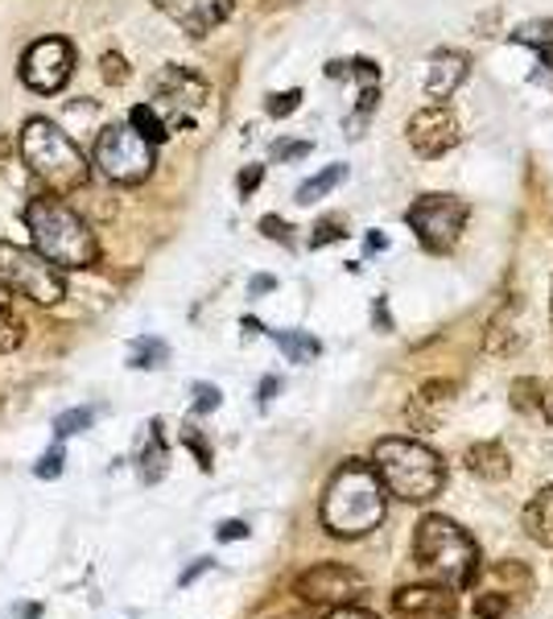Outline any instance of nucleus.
<instances>
[{"instance_id": "obj_44", "label": "nucleus", "mask_w": 553, "mask_h": 619, "mask_svg": "<svg viewBox=\"0 0 553 619\" xmlns=\"http://www.w3.org/2000/svg\"><path fill=\"white\" fill-rule=\"evenodd\" d=\"M269 290H276L273 277H252V285H248V293H252V297H260V293H269Z\"/></svg>"}, {"instance_id": "obj_45", "label": "nucleus", "mask_w": 553, "mask_h": 619, "mask_svg": "<svg viewBox=\"0 0 553 619\" xmlns=\"http://www.w3.org/2000/svg\"><path fill=\"white\" fill-rule=\"evenodd\" d=\"M273 393H281V380L276 376L260 380V405H264V401H273Z\"/></svg>"}, {"instance_id": "obj_10", "label": "nucleus", "mask_w": 553, "mask_h": 619, "mask_svg": "<svg viewBox=\"0 0 553 619\" xmlns=\"http://www.w3.org/2000/svg\"><path fill=\"white\" fill-rule=\"evenodd\" d=\"M70 75H75V46L67 37H42L21 54V83L37 95L63 91Z\"/></svg>"}, {"instance_id": "obj_15", "label": "nucleus", "mask_w": 553, "mask_h": 619, "mask_svg": "<svg viewBox=\"0 0 553 619\" xmlns=\"http://www.w3.org/2000/svg\"><path fill=\"white\" fill-rule=\"evenodd\" d=\"M471 75V58L463 50H438L430 58V70H426V95L430 100H450L459 87L467 83Z\"/></svg>"}, {"instance_id": "obj_49", "label": "nucleus", "mask_w": 553, "mask_h": 619, "mask_svg": "<svg viewBox=\"0 0 553 619\" xmlns=\"http://www.w3.org/2000/svg\"><path fill=\"white\" fill-rule=\"evenodd\" d=\"M381 248H388V240H384V236H376V232H372V236H368V252H381Z\"/></svg>"}, {"instance_id": "obj_36", "label": "nucleus", "mask_w": 553, "mask_h": 619, "mask_svg": "<svg viewBox=\"0 0 553 619\" xmlns=\"http://www.w3.org/2000/svg\"><path fill=\"white\" fill-rule=\"evenodd\" d=\"M182 442H187V447L194 450L199 466H203V471H211V447H207V438L194 430V426H182Z\"/></svg>"}, {"instance_id": "obj_6", "label": "nucleus", "mask_w": 553, "mask_h": 619, "mask_svg": "<svg viewBox=\"0 0 553 619\" xmlns=\"http://www.w3.org/2000/svg\"><path fill=\"white\" fill-rule=\"evenodd\" d=\"M0 285L37 306H54L67 297L63 269H54L37 248H21L9 240H0Z\"/></svg>"}, {"instance_id": "obj_41", "label": "nucleus", "mask_w": 553, "mask_h": 619, "mask_svg": "<svg viewBox=\"0 0 553 619\" xmlns=\"http://www.w3.org/2000/svg\"><path fill=\"white\" fill-rule=\"evenodd\" d=\"M260 178H264V166H248V170L240 173V194H244V199H248V194L260 187Z\"/></svg>"}, {"instance_id": "obj_19", "label": "nucleus", "mask_w": 553, "mask_h": 619, "mask_svg": "<svg viewBox=\"0 0 553 619\" xmlns=\"http://www.w3.org/2000/svg\"><path fill=\"white\" fill-rule=\"evenodd\" d=\"M166 466H170V450H166V438H161V421H149V438H145V447L137 454L140 483H161Z\"/></svg>"}, {"instance_id": "obj_47", "label": "nucleus", "mask_w": 553, "mask_h": 619, "mask_svg": "<svg viewBox=\"0 0 553 619\" xmlns=\"http://www.w3.org/2000/svg\"><path fill=\"white\" fill-rule=\"evenodd\" d=\"M537 409L545 413V421H550V426H553V384H550V389H545V393H541V405H537Z\"/></svg>"}, {"instance_id": "obj_12", "label": "nucleus", "mask_w": 553, "mask_h": 619, "mask_svg": "<svg viewBox=\"0 0 553 619\" xmlns=\"http://www.w3.org/2000/svg\"><path fill=\"white\" fill-rule=\"evenodd\" d=\"M405 137H409L417 157H442L463 140V133H459V121H454V112H450L447 103H430L417 116H409Z\"/></svg>"}, {"instance_id": "obj_30", "label": "nucleus", "mask_w": 553, "mask_h": 619, "mask_svg": "<svg viewBox=\"0 0 553 619\" xmlns=\"http://www.w3.org/2000/svg\"><path fill=\"white\" fill-rule=\"evenodd\" d=\"M512 611V599L504 590H492V595H475V616L479 619H508Z\"/></svg>"}, {"instance_id": "obj_39", "label": "nucleus", "mask_w": 553, "mask_h": 619, "mask_svg": "<svg viewBox=\"0 0 553 619\" xmlns=\"http://www.w3.org/2000/svg\"><path fill=\"white\" fill-rule=\"evenodd\" d=\"M311 154V140H281L273 149L276 161H297V157H306Z\"/></svg>"}, {"instance_id": "obj_23", "label": "nucleus", "mask_w": 553, "mask_h": 619, "mask_svg": "<svg viewBox=\"0 0 553 619\" xmlns=\"http://www.w3.org/2000/svg\"><path fill=\"white\" fill-rule=\"evenodd\" d=\"M327 75L330 79H360V87L381 83V67L372 58H335V63H327Z\"/></svg>"}, {"instance_id": "obj_27", "label": "nucleus", "mask_w": 553, "mask_h": 619, "mask_svg": "<svg viewBox=\"0 0 553 619\" xmlns=\"http://www.w3.org/2000/svg\"><path fill=\"white\" fill-rule=\"evenodd\" d=\"M376 103H381V83L360 87V108H356V112H351V121H347V137H363V124L372 121Z\"/></svg>"}, {"instance_id": "obj_43", "label": "nucleus", "mask_w": 553, "mask_h": 619, "mask_svg": "<svg viewBox=\"0 0 553 619\" xmlns=\"http://www.w3.org/2000/svg\"><path fill=\"white\" fill-rule=\"evenodd\" d=\"M207 570H211V558H199V562H194V566L187 570L182 578H178V586H191L194 578H199V574H207Z\"/></svg>"}, {"instance_id": "obj_24", "label": "nucleus", "mask_w": 553, "mask_h": 619, "mask_svg": "<svg viewBox=\"0 0 553 619\" xmlns=\"http://www.w3.org/2000/svg\"><path fill=\"white\" fill-rule=\"evenodd\" d=\"M339 182H347V166H327L323 173H314L311 182H302V187H297V203H306V206L318 203V199L330 194Z\"/></svg>"}, {"instance_id": "obj_22", "label": "nucleus", "mask_w": 553, "mask_h": 619, "mask_svg": "<svg viewBox=\"0 0 553 619\" xmlns=\"http://www.w3.org/2000/svg\"><path fill=\"white\" fill-rule=\"evenodd\" d=\"M269 335H273V344L285 351L290 363H311V360H318V351H323V344H318L314 335H306V330H269Z\"/></svg>"}, {"instance_id": "obj_48", "label": "nucleus", "mask_w": 553, "mask_h": 619, "mask_svg": "<svg viewBox=\"0 0 553 619\" xmlns=\"http://www.w3.org/2000/svg\"><path fill=\"white\" fill-rule=\"evenodd\" d=\"M42 616V603H18V619H37Z\"/></svg>"}, {"instance_id": "obj_25", "label": "nucleus", "mask_w": 553, "mask_h": 619, "mask_svg": "<svg viewBox=\"0 0 553 619\" xmlns=\"http://www.w3.org/2000/svg\"><path fill=\"white\" fill-rule=\"evenodd\" d=\"M128 124H133V133H140L149 145H161V140L170 137V128H166V121L154 112V103H137V108L128 112Z\"/></svg>"}, {"instance_id": "obj_3", "label": "nucleus", "mask_w": 553, "mask_h": 619, "mask_svg": "<svg viewBox=\"0 0 553 619\" xmlns=\"http://www.w3.org/2000/svg\"><path fill=\"white\" fill-rule=\"evenodd\" d=\"M372 471L384 483V492H393L405 504H430L447 483L442 454L417 438H381L372 450Z\"/></svg>"}, {"instance_id": "obj_21", "label": "nucleus", "mask_w": 553, "mask_h": 619, "mask_svg": "<svg viewBox=\"0 0 553 619\" xmlns=\"http://www.w3.org/2000/svg\"><path fill=\"white\" fill-rule=\"evenodd\" d=\"M512 42L517 46H529V50H537V58H541V67H545V79H550L553 87V21H524V25H517L512 30Z\"/></svg>"}, {"instance_id": "obj_5", "label": "nucleus", "mask_w": 553, "mask_h": 619, "mask_svg": "<svg viewBox=\"0 0 553 619\" xmlns=\"http://www.w3.org/2000/svg\"><path fill=\"white\" fill-rule=\"evenodd\" d=\"M21 157H25V166H30V173H34L37 182L46 190H54V194L87 187V178H91L87 157L46 116H34V121L21 124Z\"/></svg>"}, {"instance_id": "obj_17", "label": "nucleus", "mask_w": 553, "mask_h": 619, "mask_svg": "<svg viewBox=\"0 0 553 619\" xmlns=\"http://www.w3.org/2000/svg\"><path fill=\"white\" fill-rule=\"evenodd\" d=\"M520 525H524V533L533 537L541 550H553V487H541V492L529 499Z\"/></svg>"}, {"instance_id": "obj_20", "label": "nucleus", "mask_w": 553, "mask_h": 619, "mask_svg": "<svg viewBox=\"0 0 553 619\" xmlns=\"http://www.w3.org/2000/svg\"><path fill=\"white\" fill-rule=\"evenodd\" d=\"M450 396H454V384H450V380H430V384L414 396V405H409L405 413H409V421H414V426L430 430L433 421H438V409L447 405Z\"/></svg>"}, {"instance_id": "obj_28", "label": "nucleus", "mask_w": 553, "mask_h": 619, "mask_svg": "<svg viewBox=\"0 0 553 619\" xmlns=\"http://www.w3.org/2000/svg\"><path fill=\"white\" fill-rule=\"evenodd\" d=\"M91 421H95V409H91V405H83V409H67L54 417V434H58V438H70V434H83Z\"/></svg>"}, {"instance_id": "obj_40", "label": "nucleus", "mask_w": 553, "mask_h": 619, "mask_svg": "<svg viewBox=\"0 0 553 619\" xmlns=\"http://www.w3.org/2000/svg\"><path fill=\"white\" fill-rule=\"evenodd\" d=\"M215 537H219V541H244V537H248V525H244V520H224Z\"/></svg>"}, {"instance_id": "obj_33", "label": "nucleus", "mask_w": 553, "mask_h": 619, "mask_svg": "<svg viewBox=\"0 0 553 619\" xmlns=\"http://www.w3.org/2000/svg\"><path fill=\"white\" fill-rule=\"evenodd\" d=\"M21 339H25V327H21L9 310L0 306V351H18Z\"/></svg>"}, {"instance_id": "obj_11", "label": "nucleus", "mask_w": 553, "mask_h": 619, "mask_svg": "<svg viewBox=\"0 0 553 619\" xmlns=\"http://www.w3.org/2000/svg\"><path fill=\"white\" fill-rule=\"evenodd\" d=\"M297 599L314 603V607H343V603L360 599L363 595V578L351 566H339V562H323V566H311L302 578L294 583Z\"/></svg>"}, {"instance_id": "obj_1", "label": "nucleus", "mask_w": 553, "mask_h": 619, "mask_svg": "<svg viewBox=\"0 0 553 619\" xmlns=\"http://www.w3.org/2000/svg\"><path fill=\"white\" fill-rule=\"evenodd\" d=\"M384 520V483L376 480L372 463L347 459L335 475H330L327 492H323V529L330 537H356L372 533Z\"/></svg>"}, {"instance_id": "obj_18", "label": "nucleus", "mask_w": 553, "mask_h": 619, "mask_svg": "<svg viewBox=\"0 0 553 619\" xmlns=\"http://www.w3.org/2000/svg\"><path fill=\"white\" fill-rule=\"evenodd\" d=\"M467 471L487 483H500V480H508L512 459H508V450H504L500 442H475V447L467 450Z\"/></svg>"}, {"instance_id": "obj_50", "label": "nucleus", "mask_w": 553, "mask_h": 619, "mask_svg": "<svg viewBox=\"0 0 553 619\" xmlns=\"http://www.w3.org/2000/svg\"><path fill=\"white\" fill-rule=\"evenodd\" d=\"M260 330H264V327H260L257 318H244V335H248V339H252V335H260Z\"/></svg>"}, {"instance_id": "obj_29", "label": "nucleus", "mask_w": 553, "mask_h": 619, "mask_svg": "<svg viewBox=\"0 0 553 619\" xmlns=\"http://www.w3.org/2000/svg\"><path fill=\"white\" fill-rule=\"evenodd\" d=\"M343 236H347V220H343V215H327V220H318V224H314L311 248H327V244L343 240Z\"/></svg>"}, {"instance_id": "obj_51", "label": "nucleus", "mask_w": 553, "mask_h": 619, "mask_svg": "<svg viewBox=\"0 0 553 619\" xmlns=\"http://www.w3.org/2000/svg\"><path fill=\"white\" fill-rule=\"evenodd\" d=\"M4 154H9V140H4V133H0V166H4Z\"/></svg>"}, {"instance_id": "obj_38", "label": "nucleus", "mask_w": 553, "mask_h": 619, "mask_svg": "<svg viewBox=\"0 0 553 619\" xmlns=\"http://www.w3.org/2000/svg\"><path fill=\"white\" fill-rule=\"evenodd\" d=\"M260 232H264L269 240L285 244V248L294 244V236H290V224H285V220H276V215H264V220H260Z\"/></svg>"}, {"instance_id": "obj_13", "label": "nucleus", "mask_w": 553, "mask_h": 619, "mask_svg": "<svg viewBox=\"0 0 553 619\" xmlns=\"http://www.w3.org/2000/svg\"><path fill=\"white\" fill-rule=\"evenodd\" d=\"M157 9L191 37H207L215 25H224L232 18V4L236 0H154Z\"/></svg>"}, {"instance_id": "obj_14", "label": "nucleus", "mask_w": 553, "mask_h": 619, "mask_svg": "<svg viewBox=\"0 0 553 619\" xmlns=\"http://www.w3.org/2000/svg\"><path fill=\"white\" fill-rule=\"evenodd\" d=\"M393 607H397L400 619H454L459 616V599H454V590L442 583L400 586L397 595H393Z\"/></svg>"}, {"instance_id": "obj_7", "label": "nucleus", "mask_w": 553, "mask_h": 619, "mask_svg": "<svg viewBox=\"0 0 553 619\" xmlns=\"http://www.w3.org/2000/svg\"><path fill=\"white\" fill-rule=\"evenodd\" d=\"M95 170L112 178V182H121V187H137L145 182L149 173H154V145L133 133V124H108L100 140H95Z\"/></svg>"}, {"instance_id": "obj_32", "label": "nucleus", "mask_w": 553, "mask_h": 619, "mask_svg": "<svg viewBox=\"0 0 553 619\" xmlns=\"http://www.w3.org/2000/svg\"><path fill=\"white\" fill-rule=\"evenodd\" d=\"M297 103H302V91H273L269 100H264V112L269 116H276V121H285V116H294L297 112Z\"/></svg>"}, {"instance_id": "obj_8", "label": "nucleus", "mask_w": 553, "mask_h": 619, "mask_svg": "<svg viewBox=\"0 0 553 619\" xmlns=\"http://www.w3.org/2000/svg\"><path fill=\"white\" fill-rule=\"evenodd\" d=\"M467 215L471 206L463 199H454V194H421L409 211H405V224L417 232V240L426 252L433 257H442L450 252L459 236H463V227H467Z\"/></svg>"}, {"instance_id": "obj_26", "label": "nucleus", "mask_w": 553, "mask_h": 619, "mask_svg": "<svg viewBox=\"0 0 553 619\" xmlns=\"http://www.w3.org/2000/svg\"><path fill=\"white\" fill-rule=\"evenodd\" d=\"M170 360V347L161 344V339H154V335H140V339H133V351H128V363L133 368H161V363Z\"/></svg>"}, {"instance_id": "obj_9", "label": "nucleus", "mask_w": 553, "mask_h": 619, "mask_svg": "<svg viewBox=\"0 0 553 619\" xmlns=\"http://www.w3.org/2000/svg\"><path fill=\"white\" fill-rule=\"evenodd\" d=\"M211 87L203 75H194L191 67H166L154 79V112L166 121V128H191L207 103Z\"/></svg>"}, {"instance_id": "obj_42", "label": "nucleus", "mask_w": 553, "mask_h": 619, "mask_svg": "<svg viewBox=\"0 0 553 619\" xmlns=\"http://www.w3.org/2000/svg\"><path fill=\"white\" fill-rule=\"evenodd\" d=\"M327 619H381L376 611H363V607H351V603H343V607H335Z\"/></svg>"}, {"instance_id": "obj_46", "label": "nucleus", "mask_w": 553, "mask_h": 619, "mask_svg": "<svg viewBox=\"0 0 553 619\" xmlns=\"http://www.w3.org/2000/svg\"><path fill=\"white\" fill-rule=\"evenodd\" d=\"M372 323H381L384 330H393V323H388V306H384V297L372 306Z\"/></svg>"}, {"instance_id": "obj_37", "label": "nucleus", "mask_w": 553, "mask_h": 619, "mask_svg": "<svg viewBox=\"0 0 553 619\" xmlns=\"http://www.w3.org/2000/svg\"><path fill=\"white\" fill-rule=\"evenodd\" d=\"M63 466H67L63 450H46V454H42V463H34V475L37 480H58V475H63Z\"/></svg>"}, {"instance_id": "obj_31", "label": "nucleus", "mask_w": 553, "mask_h": 619, "mask_svg": "<svg viewBox=\"0 0 553 619\" xmlns=\"http://www.w3.org/2000/svg\"><path fill=\"white\" fill-rule=\"evenodd\" d=\"M512 405H517L520 413H529L541 405V380L533 376H520L517 384H512Z\"/></svg>"}, {"instance_id": "obj_16", "label": "nucleus", "mask_w": 553, "mask_h": 619, "mask_svg": "<svg viewBox=\"0 0 553 619\" xmlns=\"http://www.w3.org/2000/svg\"><path fill=\"white\" fill-rule=\"evenodd\" d=\"M524 344V330H520V306L517 302H504L496 310V318L487 323V351L492 356H517Z\"/></svg>"}, {"instance_id": "obj_52", "label": "nucleus", "mask_w": 553, "mask_h": 619, "mask_svg": "<svg viewBox=\"0 0 553 619\" xmlns=\"http://www.w3.org/2000/svg\"><path fill=\"white\" fill-rule=\"evenodd\" d=\"M4 302H9V290H4V285H0V306H4Z\"/></svg>"}, {"instance_id": "obj_4", "label": "nucleus", "mask_w": 553, "mask_h": 619, "mask_svg": "<svg viewBox=\"0 0 553 619\" xmlns=\"http://www.w3.org/2000/svg\"><path fill=\"white\" fill-rule=\"evenodd\" d=\"M414 562L421 574H430L433 583L450 586H471L479 578V545L471 541L467 529H459L450 516H421L414 533Z\"/></svg>"}, {"instance_id": "obj_2", "label": "nucleus", "mask_w": 553, "mask_h": 619, "mask_svg": "<svg viewBox=\"0 0 553 619\" xmlns=\"http://www.w3.org/2000/svg\"><path fill=\"white\" fill-rule=\"evenodd\" d=\"M25 227L34 236V248L50 260L54 269H91L100 260V240L95 232L70 211L67 203H58L54 194H37L25 206Z\"/></svg>"}, {"instance_id": "obj_35", "label": "nucleus", "mask_w": 553, "mask_h": 619, "mask_svg": "<svg viewBox=\"0 0 553 619\" xmlns=\"http://www.w3.org/2000/svg\"><path fill=\"white\" fill-rule=\"evenodd\" d=\"M191 396H194V413H215L219 401H224V393H219L215 384H194Z\"/></svg>"}, {"instance_id": "obj_34", "label": "nucleus", "mask_w": 553, "mask_h": 619, "mask_svg": "<svg viewBox=\"0 0 553 619\" xmlns=\"http://www.w3.org/2000/svg\"><path fill=\"white\" fill-rule=\"evenodd\" d=\"M100 75H104V83H112V87L128 83V63H124V54L108 50L104 58H100Z\"/></svg>"}]
</instances>
